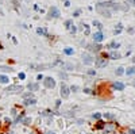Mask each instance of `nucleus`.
Instances as JSON below:
<instances>
[{
    "instance_id": "nucleus-18",
    "label": "nucleus",
    "mask_w": 135,
    "mask_h": 134,
    "mask_svg": "<svg viewBox=\"0 0 135 134\" xmlns=\"http://www.w3.org/2000/svg\"><path fill=\"white\" fill-rule=\"evenodd\" d=\"M127 75H134L135 73V67H131V68H128V69H127Z\"/></svg>"
},
{
    "instance_id": "nucleus-21",
    "label": "nucleus",
    "mask_w": 135,
    "mask_h": 134,
    "mask_svg": "<svg viewBox=\"0 0 135 134\" xmlns=\"http://www.w3.org/2000/svg\"><path fill=\"white\" fill-rule=\"evenodd\" d=\"M93 25L96 26V27H97V29H99V30H101V29H103V25H101L100 22H97V21H95V22H93Z\"/></svg>"
},
{
    "instance_id": "nucleus-13",
    "label": "nucleus",
    "mask_w": 135,
    "mask_h": 134,
    "mask_svg": "<svg viewBox=\"0 0 135 134\" xmlns=\"http://www.w3.org/2000/svg\"><path fill=\"white\" fill-rule=\"evenodd\" d=\"M10 79H8V76H4V75H0V83L1 84H8Z\"/></svg>"
},
{
    "instance_id": "nucleus-24",
    "label": "nucleus",
    "mask_w": 135,
    "mask_h": 134,
    "mask_svg": "<svg viewBox=\"0 0 135 134\" xmlns=\"http://www.w3.org/2000/svg\"><path fill=\"white\" fill-rule=\"evenodd\" d=\"M120 31H122V25H118V29L115 30V34H119Z\"/></svg>"
},
{
    "instance_id": "nucleus-11",
    "label": "nucleus",
    "mask_w": 135,
    "mask_h": 134,
    "mask_svg": "<svg viewBox=\"0 0 135 134\" xmlns=\"http://www.w3.org/2000/svg\"><path fill=\"white\" fill-rule=\"evenodd\" d=\"M93 39H95V42H101L103 41V33H101V31L96 33L95 35H93Z\"/></svg>"
},
{
    "instance_id": "nucleus-15",
    "label": "nucleus",
    "mask_w": 135,
    "mask_h": 134,
    "mask_svg": "<svg viewBox=\"0 0 135 134\" xmlns=\"http://www.w3.org/2000/svg\"><path fill=\"white\" fill-rule=\"evenodd\" d=\"M114 88H115V89H118V91H122V89H124V84H123V83H115L114 84Z\"/></svg>"
},
{
    "instance_id": "nucleus-39",
    "label": "nucleus",
    "mask_w": 135,
    "mask_h": 134,
    "mask_svg": "<svg viewBox=\"0 0 135 134\" xmlns=\"http://www.w3.org/2000/svg\"><path fill=\"white\" fill-rule=\"evenodd\" d=\"M84 92L85 93H91V89H88V88H87V89H84Z\"/></svg>"
},
{
    "instance_id": "nucleus-41",
    "label": "nucleus",
    "mask_w": 135,
    "mask_h": 134,
    "mask_svg": "<svg viewBox=\"0 0 135 134\" xmlns=\"http://www.w3.org/2000/svg\"><path fill=\"white\" fill-rule=\"evenodd\" d=\"M10 134H14V133H10Z\"/></svg>"
},
{
    "instance_id": "nucleus-12",
    "label": "nucleus",
    "mask_w": 135,
    "mask_h": 134,
    "mask_svg": "<svg viewBox=\"0 0 135 134\" xmlns=\"http://www.w3.org/2000/svg\"><path fill=\"white\" fill-rule=\"evenodd\" d=\"M88 47H89V49H91L92 52H100L103 46H101V45H89Z\"/></svg>"
},
{
    "instance_id": "nucleus-43",
    "label": "nucleus",
    "mask_w": 135,
    "mask_h": 134,
    "mask_svg": "<svg viewBox=\"0 0 135 134\" xmlns=\"http://www.w3.org/2000/svg\"><path fill=\"white\" fill-rule=\"evenodd\" d=\"M31 134H34V133H31Z\"/></svg>"
},
{
    "instance_id": "nucleus-5",
    "label": "nucleus",
    "mask_w": 135,
    "mask_h": 134,
    "mask_svg": "<svg viewBox=\"0 0 135 134\" xmlns=\"http://www.w3.org/2000/svg\"><path fill=\"white\" fill-rule=\"evenodd\" d=\"M101 7H106V8H114V10H119L122 8L119 4H116V3H111V1H108V3H100Z\"/></svg>"
},
{
    "instance_id": "nucleus-37",
    "label": "nucleus",
    "mask_w": 135,
    "mask_h": 134,
    "mask_svg": "<svg viewBox=\"0 0 135 134\" xmlns=\"http://www.w3.org/2000/svg\"><path fill=\"white\" fill-rule=\"evenodd\" d=\"M37 80H43V76H42V75H38V77H37Z\"/></svg>"
},
{
    "instance_id": "nucleus-38",
    "label": "nucleus",
    "mask_w": 135,
    "mask_h": 134,
    "mask_svg": "<svg viewBox=\"0 0 135 134\" xmlns=\"http://www.w3.org/2000/svg\"><path fill=\"white\" fill-rule=\"evenodd\" d=\"M65 5H66V7H69V5H70V3H69L68 0H65Z\"/></svg>"
},
{
    "instance_id": "nucleus-6",
    "label": "nucleus",
    "mask_w": 135,
    "mask_h": 134,
    "mask_svg": "<svg viewBox=\"0 0 135 134\" xmlns=\"http://www.w3.org/2000/svg\"><path fill=\"white\" fill-rule=\"evenodd\" d=\"M106 65H107L106 57H97L96 58V67L97 68H104Z\"/></svg>"
},
{
    "instance_id": "nucleus-16",
    "label": "nucleus",
    "mask_w": 135,
    "mask_h": 134,
    "mask_svg": "<svg viewBox=\"0 0 135 134\" xmlns=\"http://www.w3.org/2000/svg\"><path fill=\"white\" fill-rule=\"evenodd\" d=\"M110 57L112 60H118V58H120V54H119L118 52H111V53H110Z\"/></svg>"
},
{
    "instance_id": "nucleus-2",
    "label": "nucleus",
    "mask_w": 135,
    "mask_h": 134,
    "mask_svg": "<svg viewBox=\"0 0 135 134\" xmlns=\"http://www.w3.org/2000/svg\"><path fill=\"white\" fill-rule=\"evenodd\" d=\"M59 16V11L57 7H51L49 10V15H47V19H51V18H58Z\"/></svg>"
},
{
    "instance_id": "nucleus-25",
    "label": "nucleus",
    "mask_w": 135,
    "mask_h": 134,
    "mask_svg": "<svg viewBox=\"0 0 135 134\" xmlns=\"http://www.w3.org/2000/svg\"><path fill=\"white\" fill-rule=\"evenodd\" d=\"M119 46V43H116V42H112L110 45V47H112V49H115V47H118Z\"/></svg>"
},
{
    "instance_id": "nucleus-26",
    "label": "nucleus",
    "mask_w": 135,
    "mask_h": 134,
    "mask_svg": "<svg viewBox=\"0 0 135 134\" xmlns=\"http://www.w3.org/2000/svg\"><path fill=\"white\" fill-rule=\"evenodd\" d=\"M93 118H95V119H100V118H101V114H99V113L93 114Z\"/></svg>"
},
{
    "instance_id": "nucleus-35",
    "label": "nucleus",
    "mask_w": 135,
    "mask_h": 134,
    "mask_svg": "<svg viewBox=\"0 0 135 134\" xmlns=\"http://www.w3.org/2000/svg\"><path fill=\"white\" fill-rule=\"evenodd\" d=\"M128 133H130V134H135V130L134 129H130V130H128Z\"/></svg>"
},
{
    "instance_id": "nucleus-23",
    "label": "nucleus",
    "mask_w": 135,
    "mask_h": 134,
    "mask_svg": "<svg viewBox=\"0 0 135 134\" xmlns=\"http://www.w3.org/2000/svg\"><path fill=\"white\" fill-rule=\"evenodd\" d=\"M33 96V93L31 92H26V93H23V98H24V99H27V98H31Z\"/></svg>"
},
{
    "instance_id": "nucleus-29",
    "label": "nucleus",
    "mask_w": 135,
    "mask_h": 134,
    "mask_svg": "<svg viewBox=\"0 0 135 134\" xmlns=\"http://www.w3.org/2000/svg\"><path fill=\"white\" fill-rule=\"evenodd\" d=\"M103 126H104V123H103V122H99V123H97V129H101V127H103Z\"/></svg>"
},
{
    "instance_id": "nucleus-20",
    "label": "nucleus",
    "mask_w": 135,
    "mask_h": 134,
    "mask_svg": "<svg viewBox=\"0 0 135 134\" xmlns=\"http://www.w3.org/2000/svg\"><path fill=\"white\" fill-rule=\"evenodd\" d=\"M20 122H23L24 125H30V123H31V118H24V119H22Z\"/></svg>"
},
{
    "instance_id": "nucleus-27",
    "label": "nucleus",
    "mask_w": 135,
    "mask_h": 134,
    "mask_svg": "<svg viewBox=\"0 0 135 134\" xmlns=\"http://www.w3.org/2000/svg\"><path fill=\"white\" fill-rule=\"evenodd\" d=\"M106 118H108V119H114L115 115L114 114H106Z\"/></svg>"
},
{
    "instance_id": "nucleus-17",
    "label": "nucleus",
    "mask_w": 135,
    "mask_h": 134,
    "mask_svg": "<svg viewBox=\"0 0 135 134\" xmlns=\"http://www.w3.org/2000/svg\"><path fill=\"white\" fill-rule=\"evenodd\" d=\"M14 69L11 67H4V65H0V72H12Z\"/></svg>"
},
{
    "instance_id": "nucleus-28",
    "label": "nucleus",
    "mask_w": 135,
    "mask_h": 134,
    "mask_svg": "<svg viewBox=\"0 0 135 134\" xmlns=\"http://www.w3.org/2000/svg\"><path fill=\"white\" fill-rule=\"evenodd\" d=\"M19 79H20V80L26 79V75H24V73H23V72H20V73H19Z\"/></svg>"
},
{
    "instance_id": "nucleus-4",
    "label": "nucleus",
    "mask_w": 135,
    "mask_h": 134,
    "mask_svg": "<svg viewBox=\"0 0 135 134\" xmlns=\"http://www.w3.org/2000/svg\"><path fill=\"white\" fill-rule=\"evenodd\" d=\"M43 84H45V87L46 88H54L55 87V81L51 77H46V79H43Z\"/></svg>"
},
{
    "instance_id": "nucleus-31",
    "label": "nucleus",
    "mask_w": 135,
    "mask_h": 134,
    "mask_svg": "<svg viewBox=\"0 0 135 134\" xmlns=\"http://www.w3.org/2000/svg\"><path fill=\"white\" fill-rule=\"evenodd\" d=\"M65 25H66V27L69 29V27H70V25H72V22H70V21H66V22H65Z\"/></svg>"
},
{
    "instance_id": "nucleus-36",
    "label": "nucleus",
    "mask_w": 135,
    "mask_h": 134,
    "mask_svg": "<svg viewBox=\"0 0 135 134\" xmlns=\"http://www.w3.org/2000/svg\"><path fill=\"white\" fill-rule=\"evenodd\" d=\"M69 29H70V31H72V33H76V27H69Z\"/></svg>"
},
{
    "instance_id": "nucleus-14",
    "label": "nucleus",
    "mask_w": 135,
    "mask_h": 134,
    "mask_svg": "<svg viewBox=\"0 0 135 134\" xmlns=\"http://www.w3.org/2000/svg\"><path fill=\"white\" fill-rule=\"evenodd\" d=\"M37 33L39 34V35H45V37H49V34H47V31H46V29H37Z\"/></svg>"
},
{
    "instance_id": "nucleus-44",
    "label": "nucleus",
    "mask_w": 135,
    "mask_h": 134,
    "mask_svg": "<svg viewBox=\"0 0 135 134\" xmlns=\"http://www.w3.org/2000/svg\"><path fill=\"white\" fill-rule=\"evenodd\" d=\"M27 1H29V0H27Z\"/></svg>"
},
{
    "instance_id": "nucleus-9",
    "label": "nucleus",
    "mask_w": 135,
    "mask_h": 134,
    "mask_svg": "<svg viewBox=\"0 0 135 134\" xmlns=\"http://www.w3.org/2000/svg\"><path fill=\"white\" fill-rule=\"evenodd\" d=\"M27 88H29L31 92H34V91H38L39 85L37 83H29V85H27Z\"/></svg>"
},
{
    "instance_id": "nucleus-42",
    "label": "nucleus",
    "mask_w": 135,
    "mask_h": 134,
    "mask_svg": "<svg viewBox=\"0 0 135 134\" xmlns=\"http://www.w3.org/2000/svg\"><path fill=\"white\" fill-rule=\"evenodd\" d=\"M134 106H135V103H134Z\"/></svg>"
},
{
    "instance_id": "nucleus-3",
    "label": "nucleus",
    "mask_w": 135,
    "mask_h": 134,
    "mask_svg": "<svg viewBox=\"0 0 135 134\" xmlns=\"http://www.w3.org/2000/svg\"><path fill=\"white\" fill-rule=\"evenodd\" d=\"M59 93H61V96H62V98H68V96H69L70 89H69V87H68L66 84H61V91H59Z\"/></svg>"
},
{
    "instance_id": "nucleus-8",
    "label": "nucleus",
    "mask_w": 135,
    "mask_h": 134,
    "mask_svg": "<svg viewBox=\"0 0 135 134\" xmlns=\"http://www.w3.org/2000/svg\"><path fill=\"white\" fill-rule=\"evenodd\" d=\"M82 61H84V64H87V65H89V64L93 62L92 57H91L89 54H82Z\"/></svg>"
},
{
    "instance_id": "nucleus-7",
    "label": "nucleus",
    "mask_w": 135,
    "mask_h": 134,
    "mask_svg": "<svg viewBox=\"0 0 135 134\" xmlns=\"http://www.w3.org/2000/svg\"><path fill=\"white\" fill-rule=\"evenodd\" d=\"M97 11H99V12H100L101 15H103V16H106V18H110V16H111L110 11H107V10H103L99 4H97Z\"/></svg>"
},
{
    "instance_id": "nucleus-22",
    "label": "nucleus",
    "mask_w": 135,
    "mask_h": 134,
    "mask_svg": "<svg viewBox=\"0 0 135 134\" xmlns=\"http://www.w3.org/2000/svg\"><path fill=\"white\" fill-rule=\"evenodd\" d=\"M65 54H73V49L66 47V49H65Z\"/></svg>"
},
{
    "instance_id": "nucleus-32",
    "label": "nucleus",
    "mask_w": 135,
    "mask_h": 134,
    "mask_svg": "<svg viewBox=\"0 0 135 134\" xmlns=\"http://www.w3.org/2000/svg\"><path fill=\"white\" fill-rule=\"evenodd\" d=\"M42 115H43V117H47V115H50V111H43Z\"/></svg>"
},
{
    "instance_id": "nucleus-19",
    "label": "nucleus",
    "mask_w": 135,
    "mask_h": 134,
    "mask_svg": "<svg viewBox=\"0 0 135 134\" xmlns=\"http://www.w3.org/2000/svg\"><path fill=\"white\" fill-rule=\"evenodd\" d=\"M123 73H124V68L120 67V68H118V69H116V75H118V76H122Z\"/></svg>"
},
{
    "instance_id": "nucleus-1",
    "label": "nucleus",
    "mask_w": 135,
    "mask_h": 134,
    "mask_svg": "<svg viewBox=\"0 0 135 134\" xmlns=\"http://www.w3.org/2000/svg\"><path fill=\"white\" fill-rule=\"evenodd\" d=\"M22 91H23L22 85H10L5 89V93H20Z\"/></svg>"
},
{
    "instance_id": "nucleus-33",
    "label": "nucleus",
    "mask_w": 135,
    "mask_h": 134,
    "mask_svg": "<svg viewBox=\"0 0 135 134\" xmlns=\"http://www.w3.org/2000/svg\"><path fill=\"white\" fill-rule=\"evenodd\" d=\"M127 1H128V3H130V4L135 5V0H127Z\"/></svg>"
},
{
    "instance_id": "nucleus-10",
    "label": "nucleus",
    "mask_w": 135,
    "mask_h": 134,
    "mask_svg": "<svg viewBox=\"0 0 135 134\" xmlns=\"http://www.w3.org/2000/svg\"><path fill=\"white\" fill-rule=\"evenodd\" d=\"M35 103H37V100H35L34 98H27V99H24V100H23V104H24V106L35 104Z\"/></svg>"
},
{
    "instance_id": "nucleus-40",
    "label": "nucleus",
    "mask_w": 135,
    "mask_h": 134,
    "mask_svg": "<svg viewBox=\"0 0 135 134\" xmlns=\"http://www.w3.org/2000/svg\"><path fill=\"white\" fill-rule=\"evenodd\" d=\"M46 134H55V133H54V131H47Z\"/></svg>"
},
{
    "instance_id": "nucleus-30",
    "label": "nucleus",
    "mask_w": 135,
    "mask_h": 134,
    "mask_svg": "<svg viewBox=\"0 0 135 134\" xmlns=\"http://www.w3.org/2000/svg\"><path fill=\"white\" fill-rule=\"evenodd\" d=\"M84 26H85V34L88 35L89 34V26H87V25H84Z\"/></svg>"
},
{
    "instance_id": "nucleus-34",
    "label": "nucleus",
    "mask_w": 135,
    "mask_h": 134,
    "mask_svg": "<svg viewBox=\"0 0 135 134\" xmlns=\"http://www.w3.org/2000/svg\"><path fill=\"white\" fill-rule=\"evenodd\" d=\"M70 89H72V91H77V89H78V87H77V85H74V87H72Z\"/></svg>"
}]
</instances>
